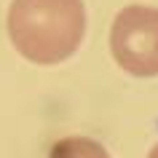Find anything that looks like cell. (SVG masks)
Instances as JSON below:
<instances>
[{"label": "cell", "mask_w": 158, "mask_h": 158, "mask_svg": "<svg viewBox=\"0 0 158 158\" xmlns=\"http://www.w3.org/2000/svg\"><path fill=\"white\" fill-rule=\"evenodd\" d=\"M86 32L83 0H14L11 43L35 64H59L78 51Z\"/></svg>", "instance_id": "1"}, {"label": "cell", "mask_w": 158, "mask_h": 158, "mask_svg": "<svg viewBox=\"0 0 158 158\" xmlns=\"http://www.w3.org/2000/svg\"><path fill=\"white\" fill-rule=\"evenodd\" d=\"M110 51L126 73L137 78L158 75V8L126 6L113 22Z\"/></svg>", "instance_id": "2"}, {"label": "cell", "mask_w": 158, "mask_h": 158, "mask_svg": "<svg viewBox=\"0 0 158 158\" xmlns=\"http://www.w3.org/2000/svg\"><path fill=\"white\" fill-rule=\"evenodd\" d=\"M48 158H110L99 142L89 137H64L51 148Z\"/></svg>", "instance_id": "3"}, {"label": "cell", "mask_w": 158, "mask_h": 158, "mask_svg": "<svg viewBox=\"0 0 158 158\" xmlns=\"http://www.w3.org/2000/svg\"><path fill=\"white\" fill-rule=\"evenodd\" d=\"M148 158H158V145H156L153 150H150V156H148Z\"/></svg>", "instance_id": "4"}]
</instances>
